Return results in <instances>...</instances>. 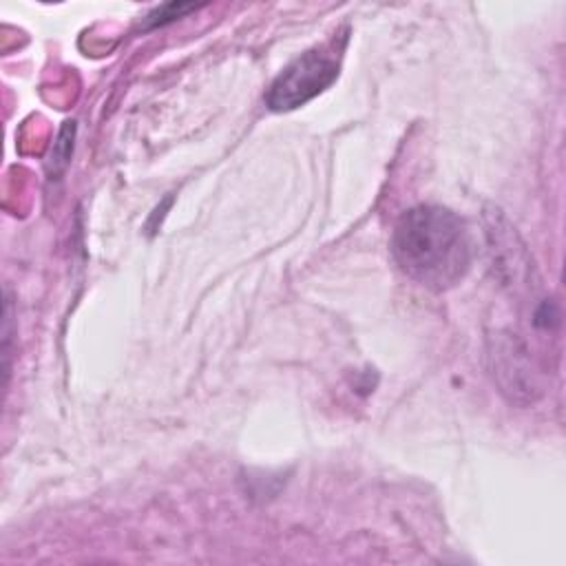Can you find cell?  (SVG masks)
Returning a JSON list of instances; mask_svg holds the SVG:
<instances>
[{"label": "cell", "mask_w": 566, "mask_h": 566, "mask_svg": "<svg viewBox=\"0 0 566 566\" xmlns=\"http://www.w3.org/2000/svg\"><path fill=\"white\" fill-rule=\"evenodd\" d=\"M398 268L429 290H447L464 279L473 250L464 221L442 206H413L391 232Z\"/></svg>", "instance_id": "obj_1"}, {"label": "cell", "mask_w": 566, "mask_h": 566, "mask_svg": "<svg viewBox=\"0 0 566 566\" xmlns=\"http://www.w3.org/2000/svg\"><path fill=\"white\" fill-rule=\"evenodd\" d=\"M338 77V62L323 49H310L292 60L270 84L265 104L272 111H292L329 88Z\"/></svg>", "instance_id": "obj_2"}, {"label": "cell", "mask_w": 566, "mask_h": 566, "mask_svg": "<svg viewBox=\"0 0 566 566\" xmlns=\"http://www.w3.org/2000/svg\"><path fill=\"white\" fill-rule=\"evenodd\" d=\"M192 9H197V7H195V4H164V7H159V9L153 13V15H159V18L155 20V24L170 22V20L184 15L186 11H192Z\"/></svg>", "instance_id": "obj_3"}]
</instances>
